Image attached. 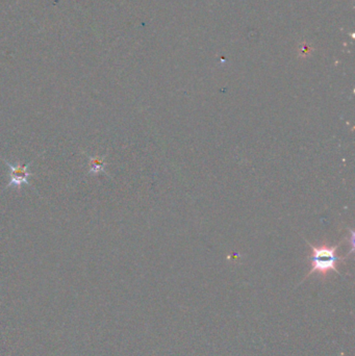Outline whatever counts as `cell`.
<instances>
[{
	"mask_svg": "<svg viewBox=\"0 0 355 356\" xmlns=\"http://www.w3.org/2000/svg\"><path fill=\"white\" fill-rule=\"evenodd\" d=\"M105 166H106V163L103 158H99V157L90 158V172L91 173L96 174V173L104 171Z\"/></svg>",
	"mask_w": 355,
	"mask_h": 356,
	"instance_id": "cell-3",
	"label": "cell"
},
{
	"mask_svg": "<svg viewBox=\"0 0 355 356\" xmlns=\"http://www.w3.org/2000/svg\"><path fill=\"white\" fill-rule=\"evenodd\" d=\"M9 169V182L8 186H15L20 188L23 184H28V177L32 175L28 170V165H13L5 161Z\"/></svg>",
	"mask_w": 355,
	"mask_h": 356,
	"instance_id": "cell-2",
	"label": "cell"
},
{
	"mask_svg": "<svg viewBox=\"0 0 355 356\" xmlns=\"http://www.w3.org/2000/svg\"><path fill=\"white\" fill-rule=\"evenodd\" d=\"M343 242L329 246L327 244H321L320 246L308 243L312 253L308 257L310 262V271L305 276L304 279L313 274H319L321 277L325 278L330 272H336L340 274L338 270V264L343 262L347 257H340L337 254V249L341 246Z\"/></svg>",
	"mask_w": 355,
	"mask_h": 356,
	"instance_id": "cell-1",
	"label": "cell"
}]
</instances>
